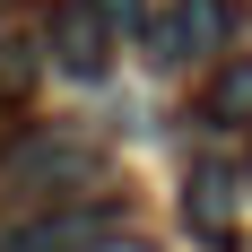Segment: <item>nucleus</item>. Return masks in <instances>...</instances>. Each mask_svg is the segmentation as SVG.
Instances as JSON below:
<instances>
[{
    "mask_svg": "<svg viewBox=\"0 0 252 252\" xmlns=\"http://www.w3.org/2000/svg\"><path fill=\"white\" fill-rule=\"evenodd\" d=\"M96 183V139L87 130H70V122H35V130H18L9 148H0V200L18 209H52V200H78Z\"/></svg>",
    "mask_w": 252,
    "mask_h": 252,
    "instance_id": "f257e3e1",
    "label": "nucleus"
},
{
    "mask_svg": "<svg viewBox=\"0 0 252 252\" xmlns=\"http://www.w3.org/2000/svg\"><path fill=\"white\" fill-rule=\"evenodd\" d=\"M122 191H104V200H52V209H26V218H9L0 226V252H96L122 235Z\"/></svg>",
    "mask_w": 252,
    "mask_h": 252,
    "instance_id": "f03ea898",
    "label": "nucleus"
},
{
    "mask_svg": "<svg viewBox=\"0 0 252 252\" xmlns=\"http://www.w3.org/2000/svg\"><path fill=\"white\" fill-rule=\"evenodd\" d=\"M226 35H235V9H226V0H174V9L148 18V61H157V70L226 61Z\"/></svg>",
    "mask_w": 252,
    "mask_h": 252,
    "instance_id": "7ed1b4c3",
    "label": "nucleus"
},
{
    "mask_svg": "<svg viewBox=\"0 0 252 252\" xmlns=\"http://www.w3.org/2000/svg\"><path fill=\"white\" fill-rule=\"evenodd\" d=\"M113 35H122V26L104 18L96 0H52V18H44V52L70 78H104L113 70Z\"/></svg>",
    "mask_w": 252,
    "mask_h": 252,
    "instance_id": "20e7f679",
    "label": "nucleus"
},
{
    "mask_svg": "<svg viewBox=\"0 0 252 252\" xmlns=\"http://www.w3.org/2000/svg\"><path fill=\"white\" fill-rule=\"evenodd\" d=\"M209 122H252V52H226L218 78H209Z\"/></svg>",
    "mask_w": 252,
    "mask_h": 252,
    "instance_id": "39448f33",
    "label": "nucleus"
},
{
    "mask_svg": "<svg viewBox=\"0 0 252 252\" xmlns=\"http://www.w3.org/2000/svg\"><path fill=\"white\" fill-rule=\"evenodd\" d=\"M218 191H235V174H218V165H191V226H200V235H226V218H218Z\"/></svg>",
    "mask_w": 252,
    "mask_h": 252,
    "instance_id": "423d86ee",
    "label": "nucleus"
},
{
    "mask_svg": "<svg viewBox=\"0 0 252 252\" xmlns=\"http://www.w3.org/2000/svg\"><path fill=\"white\" fill-rule=\"evenodd\" d=\"M96 9L122 26V35H148V0H96Z\"/></svg>",
    "mask_w": 252,
    "mask_h": 252,
    "instance_id": "0eeeda50",
    "label": "nucleus"
},
{
    "mask_svg": "<svg viewBox=\"0 0 252 252\" xmlns=\"http://www.w3.org/2000/svg\"><path fill=\"white\" fill-rule=\"evenodd\" d=\"M96 252H148V244H130V235H113V244H96Z\"/></svg>",
    "mask_w": 252,
    "mask_h": 252,
    "instance_id": "6e6552de",
    "label": "nucleus"
},
{
    "mask_svg": "<svg viewBox=\"0 0 252 252\" xmlns=\"http://www.w3.org/2000/svg\"><path fill=\"white\" fill-rule=\"evenodd\" d=\"M9 18H18V0H0V35H9Z\"/></svg>",
    "mask_w": 252,
    "mask_h": 252,
    "instance_id": "1a4fd4ad",
    "label": "nucleus"
}]
</instances>
